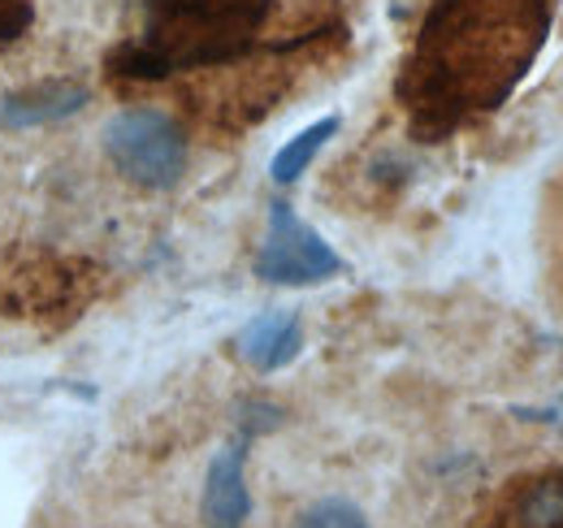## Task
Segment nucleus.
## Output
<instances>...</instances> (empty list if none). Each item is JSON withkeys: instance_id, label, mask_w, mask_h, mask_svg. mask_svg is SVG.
Returning a JSON list of instances; mask_svg holds the SVG:
<instances>
[{"instance_id": "9d476101", "label": "nucleus", "mask_w": 563, "mask_h": 528, "mask_svg": "<svg viewBox=\"0 0 563 528\" xmlns=\"http://www.w3.org/2000/svg\"><path fill=\"white\" fill-rule=\"evenodd\" d=\"M31 26V0H0V40H18Z\"/></svg>"}, {"instance_id": "f03ea898", "label": "nucleus", "mask_w": 563, "mask_h": 528, "mask_svg": "<svg viewBox=\"0 0 563 528\" xmlns=\"http://www.w3.org/2000/svg\"><path fill=\"white\" fill-rule=\"evenodd\" d=\"M143 40L122 53V74L156 78L169 69L239 57L261 31L269 0H143Z\"/></svg>"}, {"instance_id": "20e7f679", "label": "nucleus", "mask_w": 563, "mask_h": 528, "mask_svg": "<svg viewBox=\"0 0 563 528\" xmlns=\"http://www.w3.org/2000/svg\"><path fill=\"white\" fill-rule=\"evenodd\" d=\"M334 273H343L339 252L308 221H299L290 204L278 199L269 208V234L256 252V277L274 286H312Z\"/></svg>"}, {"instance_id": "6e6552de", "label": "nucleus", "mask_w": 563, "mask_h": 528, "mask_svg": "<svg viewBox=\"0 0 563 528\" xmlns=\"http://www.w3.org/2000/svg\"><path fill=\"white\" fill-rule=\"evenodd\" d=\"M339 134V118H321V122H312L308 131H299L286 147H282L278 156H274V165H269V174H274V183H295L299 174H308V165L317 161V152L330 143Z\"/></svg>"}, {"instance_id": "39448f33", "label": "nucleus", "mask_w": 563, "mask_h": 528, "mask_svg": "<svg viewBox=\"0 0 563 528\" xmlns=\"http://www.w3.org/2000/svg\"><path fill=\"white\" fill-rule=\"evenodd\" d=\"M87 105V87L70 78H48V82H31L18 87L9 96H0V127L4 131H31V127H53L66 122Z\"/></svg>"}, {"instance_id": "1a4fd4ad", "label": "nucleus", "mask_w": 563, "mask_h": 528, "mask_svg": "<svg viewBox=\"0 0 563 528\" xmlns=\"http://www.w3.org/2000/svg\"><path fill=\"white\" fill-rule=\"evenodd\" d=\"M295 528H368V516L347 498H321L295 520Z\"/></svg>"}, {"instance_id": "7ed1b4c3", "label": "nucleus", "mask_w": 563, "mask_h": 528, "mask_svg": "<svg viewBox=\"0 0 563 528\" xmlns=\"http://www.w3.org/2000/svg\"><path fill=\"white\" fill-rule=\"evenodd\" d=\"M109 161L147 191H169L187 174V134L161 109H122L104 127Z\"/></svg>"}, {"instance_id": "0eeeda50", "label": "nucleus", "mask_w": 563, "mask_h": 528, "mask_svg": "<svg viewBox=\"0 0 563 528\" xmlns=\"http://www.w3.org/2000/svg\"><path fill=\"white\" fill-rule=\"evenodd\" d=\"M303 346V326L295 312H261L239 330V355L256 373H278Z\"/></svg>"}, {"instance_id": "f257e3e1", "label": "nucleus", "mask_w": 563, "mask_h": 528, "mask_svg": "<svg viewBox=\"0 0 563 528\" xmlns=\"http://www.w3.org/2000/svg\"><path fill=\"white\" fill-rule=\"evenodd\" d=\"M551 31L547 0H438L408 66L417 109L442 122L494 109Z\"/></svg>"}, {"instance_id": "9b49d317", "label": "nucleus", "mask_w": 563, "mask_h": 528, "mask_svg": "<svg viewBox=\"0 0 563 528\" xmlns=\"http://www.w3.org/2000/svg\"><path fill=\"white\" fill-rule=\"evenodd\" d=\"M243 411H247V416H239V425H243V438H252V433H265V429L282 425V411H278V407H269V403H243Z\"/></svg>"}, {"instance_id": "423d86ee", "label": "nucleus", "mask_w": 563, "mask_h": 528, "mask_svg": "<svg viewBox=\"0 0 563 528\" xmlns=\"http://www.w3.org/2000/svg\"><path fill=\"white\" fill-rule=\"evenodd\" d=\"M247 438L221 447L209 463V476H205V528H243L252 516V494H247V481H243V451Z\"/></svg>"}]
</instances>
